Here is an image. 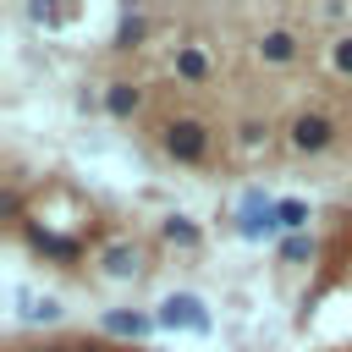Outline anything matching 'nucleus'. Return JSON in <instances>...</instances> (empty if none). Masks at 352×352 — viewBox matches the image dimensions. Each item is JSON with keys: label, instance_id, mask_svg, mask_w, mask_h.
Segmentation results:
<instances>
[{"label": "nucleus", "instance_id": "obj_1", "mask_svg": "<svg viewBox=\"0 0 352 352\" xmlns=\"http://www.w3.org/2000/svg\"><path fill=\"white\" fill-rule=\"evenodd\" d=\"M160 148L176 165H204L214 148V132L204 116H170V121H160Z\"/></svg>", "mask_w": 352, "mask_h": 352}, {"label": "nucleus", "instance_id": "obj_2", "mask_svg": "<svg viewBox=\"0 0 352 352\" xmlns=\"http://www.w3.org/2000/svg\"><path fill=\"white\" fill-rule=\"evenodd\" d=\"M330 143H336V121L324 110H297L286 121V148L292 154H324Z\"/></svg>", "mask_w": 352, "mask_h": 352}, {"label": "nucleus", "instance_id": "obj_3", "mask_svg": "<svg viewBox=\"0 0 352 352\" xmlns=\"http://www.w3.org/2000/svg\"><path fill=\"white\" fill-rule=\"evenodd\" d=\"M165 330H192V336H209V308H204V297H192V292H170L165 302H160V314H154Z\"/></svg>", "mask_w": 352, "mask_h": 352}, {"label": "nucleus", "instance_id": "obj_4", "mask_svg": "<svg viewBox=\"0 0 352 352\" xmlns=\"http://www.w3.org/2000/svg\"><path fill=\"white\" fill-rule=\"evenodd\" d=\"M270 231H280L275 226V198H264L258 187L242 198V209H236V236H248V242H264Z\"/></svg>", "mask_w": 352, "mask_h": 352}, {"label": "nucleus", "instance_id": "obj_5", "mask_svg": "<svg viewBox=\"0 0 352 352\" xmlns=\"http://www.w3.org/2000/svg\"><path fill=\"white\" fill-rule=\"evenodd\" d=\"M170 72H176V82H209V77H214V55H209V44H204V38L176 44V50H170Z\"/></svg>", "mask_w": 352, "mask_h": 352}, {"label": "nucleus", "instance_id": "obj_6", "mask_svg": "<svg viewBox=\"0 0 352 352\" xmlns=\"http://www.w3.org/2000/svg\"><path fill=\"white\" fill-rule=\"evenodd\" d=\"M22 236L33 242V253H44V258H55V264H77V258H82V242H77V236L50 231V226H38V220H28Z\"/></svg>", "mask_w": 352, "mask_h": 352}, {"label": "nucleus", "instance_id": "obj_7", "mask_svg": "<svg viewBox=\"0 0 352 352\" xmlns=\"http://www.w3.org/2000/svg\"><path fill=\"white\" fill-rule=\"evenodd\" d=\"M253 55H258L264 66H292V60L302 55V38H297L292 28H264V33L253 38Z\"/></svg>", "mask_w": 352, "mask_h": 352}, {"label": "nucleus", "instance_id": "obj_8", "mask_svg": "<svg viewBox=\"0 0 352 352\" xmlns=\"http://www.w3.org/2000/svg\"><path fill=\"white\" fill-rule=\"evenodd\" d=\"M99 270L110 280H132V275H143V248L138 242H110V248H99Z\"/></svg>", "mask_w": 352, "mask_h": 352}, {"label": "nucleus", "instance_id": "obj_9", "mask_svg": "<svg viewBox=\"0 0 352 352\" xmlns=\"http://www.w3.org/2000/svg\"><path fill=\"white\" fill-rule=\"evenodd\" d=\"M138 110H143V88H138L132 77L104 82V116H110V121H132Z\"/></svg>", "mask_w": 352, "mask_h": 352}, {"label": "nucleus", "instance_id": "obj_10", "mask_svg": "<svg viewBox=\"0 0 352 352\" xmlns=\"http://www.w3.org/2000/svg\"><path fill=\"white\" fill-rule=\"evenodd\" d=\"M99 324H104L110 336H126V341H148V330H154L160 319H148V314H138V308H104V314H99Z\"/></svg>", "mask_w": 352, "mask_h": 352}, {"label": "nucleus", "instance_id": "obj_11", "mask_svg": "<svg viewBox=\"0 0 352 352\" xmlns=\"http://www.w3.org/2000/svg\"><path fill=\"white\" fill-rule=\"evenodd\" d=\"M143 38H148V16L143 11H121L116 16V33H110V50H143Z\"/></svg>", "mask_w": 352, "mask_h": 352}, {"label": "nucleus", "instance_id": "obj_12", "mask_svg": "<svg viewBox=\"0 0 352 352\" xmlns=\"http://www.w3.org/2000/svg\"><path fill=\"white\" fill-rule=\"evenodd\" d=\"M160 236H165L170 248H198V242H204V226L187 220V214H165V220H160Z\"/></svg>", "mask_w": 352, "mask_h": 352}, {"label": "nucleus", "instance_id": "obj_13", "mask_svg": "<svg viewBox=\"0 0 352 352\" xmlns=\"http://www.w3.org/2000/svg\"><path fill=\"white\" fill-rule=\"evenodd\" d=\"M236 143H242L248 154H258V148H270V143H275V126H270V116H248V121L236 126Z\"/></svg>", "mask_w": 352, "mask_h": 352}, {"label": "nucleus", "instance_id": "obj_14", "mask_svg": "<svg viewBox=\"0 0 352 352\" xmlns=\"http://www.w3.org/2000/svg\"><path fill=\"white\" fill-rule=\"evenodd\" d=\"M275 226H280L286 236L308 231V204H302V198H275Z\"/></svg>", "mask_w": 352, "mask_h": 352}, {"label": "nucleus", "instance_id": "obj_15", "mask_svg": "<svg viewBox=\"0 0 352 352\" xmlns=\"http://www.w3.org/2000/svg\"><path fill=\"white\" fill-rule=\"evenodd\" d=\"M280 258H286V264H308V258H314V236H308V231L286 236V242H280Z\"/></svg>", "mask_w": 352, "mask_h": 352}, {"label": "nucleus", "instance_id": "obj_16", "mask_svg": "<svg viewBox=\"0 0 352 352\" xmlns=\"http://www.w3.org/2000/svg\"><path fill=\"white\" fill-rule=\"evenodd\" d=\"M330 66H336L341 77H352V33H341V38H330Z\"/></svg>", "mask_w": 352, "mask_h": 352}, {"label": "nucleus", "instance_id": "obj_17", "mask_svg": "<svg viewBox=\"0 0 352 352\" xmlns=\"http://www.w3.org/2000/svg\"><path fill=\"white\" fill-rule=\"evenodd\" d=\"M0 214H6L11 226H28V220H22V192H16L11 182H6V192H0Z\"/></svg>", "mask_w": 352, "mask_h": 352}, {"label": "nucleus", "instance_id": "obj_18", "mask_svg": "<svg viewBox=\"0 0 352 352\" xmlns=\"http://www.w3.org/2000/svg\"><path fill=\"white\" fill-rule=\"evenodd\" d=\"M22 314H28V319H44V324H50V319H60V302H55V297H33V302H28Z\"/></svg>", "mask_w": 352, "mask_h": 352}, {"label": "nucleus", "instance_id": "obj_19", "mask_svg": "<svg viewBox=\"0 0 352 352\" xmlns=\"http://www.w3.org/2000/svg\"><path fill=\"white\" fill-rule=\"evenodd\" d=\"M33 352H82V346H72V341H44V346H33Z\"/></svg>", "mask_w": 352, "mask_h": 352}]
</instances>
